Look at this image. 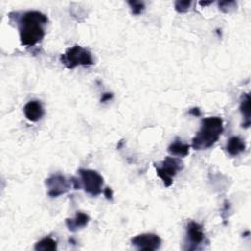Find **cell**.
<instances>
[{"instance_id": "cell-1", "label": "cell", "mask_w": 251, "mask_h": 251, "mask_svg": "<svg viewBox=\"0 0 251 251\" xmlns=\"http://www.w3.org/2000/svg\"><path fill=\"white\" fill-rule=\"evenodd\" d=\"M16 15L22 46H34L41 43L46 36L47 16L40 11H26Z\"/></svg>"}, {"instance_id": "cell-2", "label": "cell", "mask_w": 251, "mask_h": 251, "mask_svg": "<svg viewBox=\"0 0 251 251\" xmlns=\"http://www.w3.org/2000/svg\"><path fill=\"white\" fill-rule=\"evenodd\" d=\"M224 131L223 120L219 117H209L201 120L200 129L192 138L191 146L195 150L212 147L220 138Z\"/></svg>"}, {"instance_id": "cell-3", "label": "cell", "mask_w": 251, "mask_h": 251, "mask_svg": "<svg viewBox=\"0 0 251 251\" xmlns=\"http://www.w3.org/2000/svg\"><path fill=\"white\" fill-rule=\"evenodd\" d=\"M60 61L70 70L78 66H91L94 64L91 52L80 46H75L67 49L66 52L61 55Z\"/></svg>"}, {"instance_id": "cell-4", "label": "cell", "mask_w": 251, "mask_h": 251, "mask_svg": "<svg viewBox=\"0 0 251 251\" xmlns=\"http://www.w3.org/2000/svg\"><path fill=\"white\" fill-rule=\"evenodd\" d=\"M156 173L163 181L166 187H169L173 183L174 177L183 169V162L176 157H166L165 160L157 166L155 164Z\"/></svg>"}, {"instance_id": "cell-5", "label": "cell", "mask_w": 251, "mask_h": 251, "mask_svg": "<svg viewBox=\"0 0 251 251\" xmlns=\"http://www.w3.org/2000/svg\"><path fill=\"white\" fill-rule=\"evenodd\" d=\"M79 174L81 176V182L85 191L92 196H97L102 192L103 178L94 170L80 169Z\"/></svg>"}, {"instance_id": "cell-6", "label": "cell", "mask_w": 251, "mask_h": 251, "mask_svg": "<svg viewBox=\"0 0 251 251\" xmlns=\"http://www.w3.org/2000/svg\"><path fill=\"white\" fill-rule=\"evenodd\" d=\"M205 235L202 226L196 222L190 221L186 226V234L184 239V250H196L203 243Z\"/></svg>"}, {"instance_id": "cell-7", "label": "cell", "mask_w": 251, "mask_h": 251, "mask_svg": "<svg viewBox=\"0 0 251 251\" xmlns=\"http://www.w3.org/2000/svg\"><path fill=\"white\" fill-rule=\"evenodd\" d=\"M46 184L48 188V195L50 197H58L62 194L67 193L71 186V180L68 181L64 176L60 174L52 175L46 181Z\"/></svg>"}, {"instance_id": "cell-8", "label": "cell", "mask_w": 251, "mask_h": 251, "mask_svg": "<svg viewBox=\"0 0 251 251\" xmlns=\"http://www.w3.org/2000/svg\"><path fill=\"white\" fill-rule=\"evenodd\" d=\"M131 242L138 250L154 251L160 248L162 240L155 233H142L133 237Z\"/></svg>"}, {"instance_id": "cell-9", "label": "cell", "mask_w": 251, "mask_h": 251, "mask_svg": "<svg viewBox=\"0 0 251 251\" xmlns=\"http://www.w3.org/2000/svg\"><path fill=\"white\" fill-rule=\"evenodd\" d=\"M24 113L26 118L31 122L40 121L45 115V109L43 104L38 100L29 101L24 107Z\"/></svg>"}, {"instance_id": "cell-10", "label": "cell", "mask_w": 251, "mask_h": 251, "mask_svg": "<svg viewBox=\"0 0 251 251\" xmlns=\"http://www.w3.org/2000/svg\"><path fill=\"white\" fill-rule=\"evenodd\" d=\"M90 221H91V218L89 215H87L86 213H83V212H78L76 214L75 218L66 219L65 223L70 231L76 232V231L84 228L85 227H87L88 224L90 223Z\"/></svg>"}, {"instance_id": "cell-11", "label": "cell", "mask_w": 251, "mask_h": 251, "mask_svg": "<svg viewBox=\"0 0 251 251\" xmlns=\"http://www.w3.org/2000/svg\"><path fill=\"white\" fill-rule=\"evenodd\" d=\"M246 148V144L243 139H241L239 137H231L227 143V152L230 156H236L240 153H242Z\"/></svg>"}, {"instance_id": "cell-12", "label": "cell", "mask_w": 251, "mask_h": 251, "mask_svg": "<svg viewBox=\"0 0 251 251\" xmlns=\"http://www.w3.org/2000/svg\"><path fill=\"white\" fill-rule=\"evenodd\" d=\"M239 109L241 112V115L244 119L242 127L244 128H249L250 124H251V111H250V95L249 93H244L242 95L241 101H240V105H239Z\"/></svg>"}, {"instance_id": "cell-13", "label": "cell", "mask_w": 251, "mask_h": 251, "mask_svg": "<svg viewBox=\"0 0 251 251\" xmlns=\"http://www.w3.org/2000/svg\"><path fill=\"white\" fill-rule=\"evenodd\" d=\"M189 148L190 145L183 143L182 140L177 138L174 142L170 144L168 147V152L172 154L173 156H178V157H184L188 155L189 153Z\"/></svg>"}, {"instance_id": "cell-14", "label": "cell", "mask_w": 251, "mask_h": 251, "mask_svg": "<svg viewBox=\"0 0 251 251\" xmlns=\"http://www.w3.org/2000/svg\"><path fill=\"white\" fill-rule=\"evenodd\" d=\"M35 249L37 251H54L57 249V241L52 237H45L36 243Z\"/></svg>"}, {"instance_id": "cell-15", "label": "cell", "mask_w": 251, "mask_h": 251, "mask_svg": "<svg viewBox=\"0 0 251 251\" xmlns=\"http://www.w3.org/2000/svg\"><path fill=\"white\" fill-rule=\"evenodd\" d=\"M128 4L131 6L132 13L134 15H140L144 11V9H145V5L141 1H136V0H131V1H128Z\"/></svg>"}, {"instance_id": "cell-16", "label": "cell", "mask_w": 251, "mask_h": 251, "mask_svg": "<svg viewBox=\"0 0 251 251\" xmlns=\"http://www.w3.org/2000/svg\"><path fill=\"white\" fill-rule=\"evenodd\" d=\"M191 1H188V0H185V1H176L175 2V9L177 12L179 13H185L186 11H188L190 5H191Z\"/></svg>"}, {"instance_id": "cell-17", "label": "cell", "mask_w": 251, "mask_h": 251, "mask_svg": "<svg viewBox=\"0 0 251 251\" xmlns=\"http://www.w3.org/2000/svg\"><path fill=\"white\" fill-rule=\"evenodd\" d=\"M234 6H235L234 1H221V2H219V9L222 10L223 12H225V13L229 12V10L231 8H233Z\"/></svg>"}, {"instance_id": "cell-18", "label": "cell", "mask_w": 251, "mask_h": 251, "mask_svg": "<svg viewBox=\"0 0 251 251\" xmlns=\"http://www.w3.org/2000/svg\"><path fill=\"white\" fill-rule=\"evenodd\" d=\"M113 98V94L112 93H103L102 94V97H101V102L102 103H105V102H108L109 100H111Z\"/></svg>"}, {"instance_id": "cell-19", "label": "cell", "mask_w": 251, "mask_h": 251, "mask_svg": "<svg viewBox=\"0 0 251 251\" xmlns=\"http://www.w3.org/2000/svg\"><path fill=\"white\" fill-rule=\"evenodd\" d=\"M103 193L105 195V197L108 199V200H111L112 199V196H113V192H112V189L110 187H106L104 188L103 190Z\"/></svg>"}, {"instance_id": "cell-20", "label": "cell", "mask_w": 251, "mask_h": 251, "mask_svg": "<svg viewBox=\"0 0 251 251\" xmlns=\"http://www.w3.org/2000/svg\"><path fill=\"white\" fill-rule=\"evenodd\" d=\"M190 115H192V116H194V117H199L200 115H201V112H200V110H199V108H192V109H190L189 110V112H188Z\"/></svg>"}, {"instance_id": "cell-21", "label": "cell", "mask_w": 251, "mask_h": 251, "mask_svg": "<svg viewBox=\"0 0 251 251\" xmlns=\"http://www.w3.org/2000/svg\"><path fill=\"white\" fill-rule=\"evenodd\" d=\"M212 2H199V4L200 5H202V6H206V5H209V4H211Z\"/></svg>"}]
</instances>
